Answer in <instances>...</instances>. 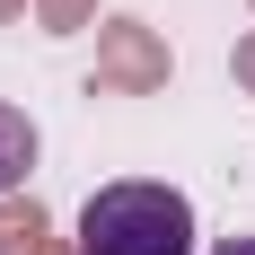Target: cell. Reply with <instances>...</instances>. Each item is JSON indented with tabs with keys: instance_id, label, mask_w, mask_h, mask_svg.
I'll return each mask as SVG.
<instances>
[{
	"instance_id": "6da1fadb",
	"label": "cell",
	"mask_w": 255,
	"mask_h": 255,
	"mask_svg": "<svg viewBox=\"0 0 255 255\" xmlns=\"http://www.w3.org/2000/svg\"><path fill=\"white\" fill-rule=\"evenodd\" d=\"M79 255H194V203L158 176L97 185L79 211Z\"/></svg>"
},
{
	"instance_id": "7a4b0ae2",
	"label": "cell",
	"mask_w": 255,
	"mask_h": 255,
	"mask_svg": "<svg viewBox=\"0 0 255 255\" xmlns=\"http://www.w3.org/2000/svg\"><path fill=\"white\" fill-rule=\"evenodd\" d=\"M167 35H158L150 18H106L97 26V71H88V88L97 97H158L167 88Z\"/></svg>"
},
{
	"instance_id": "3957f363",
	"label": "cell",
	"mask_w": 255,
	"mask_h": 255,
	"mask_svg": "<svg viewBox=\"0 0 255 255\" xmlns=\"http://www.w3.org/2000/svg\"><path fill=\"white\" fill-rule=\"evenodd\" d=\"M0 255H62L53 247V211L35 194H0Z\"/></svg>"
},
{
	"instance_id": "277c9868",
	"label": "cell",
	"mask_w": 255,
	"mask_h": 255,
	"mask_svg": "<svg viewBox=\"0 0 255 255\" xmlns=\"http://www.w3.org/2000/svg\"><path fill=\"white\" fill-rule=\"evenodd\" d=\"M26 167H35V124L0 97V194H26Z\"/></svg>"
},
{
	"instance_id": "5b68a950",
	"label": "cell",
	"mask_w": 255,
	"mask_h": 255,
	"mask_svg": "<svg viewBox=\"0 0 255 255\" xmlns=\"http://www.w3.org/2000/svg\"><path fill=\"white\" fill-rule=\"evenodd\" d=\"M88 18H97V0H35V26L44 35H79Z\"/></svg>"
},
{
	"instance_id": "8992f818",
	"label": "cell",
	"mask_w": 255,
	"mask_h": 255,
	"mask_svg": "<svg viewBox=\"0 0 255 255\" xmlns=\"http://www.w3.org/2000/svg\"><path fill=\"white\" fill-rule=\"evenodd\" d=\"M229 71H238V88L255 97V35H238V53H229Z\"/></svg>"
},
{
	"instance_id": "52a82bcc",
	"label": "cell",
	"mask_w": 255,
	"mask_h": 255,
	"mask_svg": "<svg viewBox=\"0 0 255 255\" xmlns=\"http://www.w3.org/2000/svg\"><path fill=\"white\" fill-rule=\"evenodd\" d=\"M18 18H26V0H0V26H18Z\"/></svg>"
},
{
	"instance_id": "ba28073f",
	"label": "cell",
	"mask_w": 255,
	"mask_h": 255,
	"mask_svg": "<svg viewBox=\"0 0 255 255\" xmlns=\"http://www.w3.org/2000/svg\"><path fill=\"white\" fill-rule=\"evenodd\" d=\"M220 255H255V238H229V247H220Z\"/></svg>"
}]
</instances>
